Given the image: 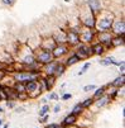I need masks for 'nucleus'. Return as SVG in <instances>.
Returning a JSON list of instances; mask_svg holds the SVG:
<instances>
[{"label":"nucleus","instance_id":"obj_1","mask_svg":"<svg viewBox=\"0 0 125 128\" xmlns=\"http://www.w3.org/2000/svg\"><path fill=\"white\" fill-rule=\"evenodd\" d=\"M113 19H110V18H104V19H101V20H99L97 23H95V26L97 27V29L99 30H101V32H104V30H108V29H110L111 28V26H113Z\"/></svg>","mask_w":125,"mask_h":128},{"label":"nucleus","instance_id":"obj_2","mask_svg":"<svg viewBox=\"0 0 125 128\" xmlns=\"http://www.w3.org/2000/svg\"><path fill=\"white\" fill-rule=\"evenodd\" d=\"M66 41L69 43V44H77L80 42V36H78V32L76 30H69L67 34H66Z\"/></svg>","mask_w":125,"mask_h":128},{"label":"nucleus","instance_id":"obj_3","mask_svg":"<svg viewBox=\"0 0 125 128\" xmlns=\"http://www.w3.org/2000/svg\"><path fill=\"white\" fill-rule=\"evenodd\" d=\"M111 40H113V37L110 36V33H109L108 30H104V32H101V33L99 34V41H100V43H105V44L110 46V44H111Z\"/></svg>","mask_w":125,"mask_h":128},{"label":"nucleus","instance_id":"obj_4","mask_svg":"<svg viewBox=\"0 0 125 128\" xmlns=\"http://www.w3.org/2000/svg\"><path fill=\"white\" fill-rule=\"evenodd\" d=\"M52 53L51 52H48L47 50L46 51H43V52H41L39 54H38V61L39 62H42V64H49L51 61H52Z\"/></svg>","mask_w":125,"mask_h":128},{"label":"nucleus","instance_id":"obj_5","mask_svg":"<svg viewBox=\"0 0 125 128\" xmlns=\"http://www.w3.org/2000/svg\"><path fill=\"white\" fill-rule=\"evenodd\" d=\"M113 29H114V32L115 33H118V34H124V30H125V23H124V20H115V22H113Z\"/></svg>","mask_w":125,"mask_h":128},{"label":"nucleus","instance_id":"obj_6","mask_svg":"<svg viewBox=\"0 0 125 128\" xmlns=\"http://www.w3.org/2000/svg\"><path fill=\"white\" fill-rule=\"evenodd\" d=\"M88 6H90V10L92 13H99L100 9H101V4H100V0H88L87 2Z\"/></svg>","mask_w":125,"mask_h":128},{"label":"nucleus","instance_id":"obj_7","mask_svg":"<svg viewBox=\"0 0 125 128\" xmlns=\"http://www.w3.org/2000/svg\"><path fill=\"white\" fill-rule=\"evenodd\" d=\"M15 79L18 81H20V82H23V81H30V80L35 79V75L30 74V72H27V74H16L15 75Z\"/></svg>","mask_w":125,"mask_h":128},{"label":"nucleus","instance_id":"obj_8","mask_svg":"<svg viewBox=\"0 0 125 128\" xmlns=\"http://www.w3.org/2000/svg\"><path fill=\"white\" fill-rule=\"evenodd\" d=\"M76 54H77L80 58H81V57H88L90 54H92V50L88 48V47H85V46H80L78 52H77Z\"/></svg>","mask_w":125,"mask_h":128},{"label":"nucleus","instance_id":"obj_9","mask_svg":"<svg viewBox=\"0 0 125 128\" xmlns=\"http://www.w3.org/2000/svg\"><path fill=\"white\" fill-rule=\"evenodd\" d=\"M52 51H53L52 56H55V57H60V56H62V54H64V53L67 52V47H66V46L60 44V46H56Z\"/></svg>","mask_w":125,"mask_h":128},{"label":"nucleus","instance_id":"obj_10","mask_svg":"<svg viewBox=\"0 0 125 128\" xmlns=\"http://www.w3.org/2000/svg\"><path fill=\"white\" fill-rule=\"evenodd\" d=\"M92 37H94V33H92V30H90V28L86 29V30L81 34V40H82V42H85V43L90 42V41L92 40Z\"/></svg>","mask_w":125,"mask_h":128},{"label":"nucleus","instance_id":"obj_11","mask_svg":"<svg viewBox=\"0 0 125 128\" xmlns=\"http://www.w3.org/2000/svg\"><path fill=\"white\" fill-rule=\"evenodd\" d=\"M82 23L87 27V28H94L95 27V19H94V16H86L82 19Z\"/></svg>","mask_w":125,"mask_h":128},{"label":"nucleus","instance_id":"obj_12","mask_svg":"<svg viewBox=\"0 0 125 128\" xmlns=\"http://www.w3.org/2000/svg\"><path fill=\"white\" fill-rule=\"evenodd\" d=\"M37 89H38V84L33 80L28 81V84L25 85V91H28V93H33V91H35Z\"/></svg>","mask_w":125,"mask_h":128},{"label":"nucleus","instance_id":"obj_13","mask_svg":"<svg viewBox=\"0 0 125 128\" xmlns=\"http://www.w3.org/2000/svg\"><path fill=\"white\" fill-rule=\"evenodd\" d=\"M92 53H95V54H101L102 52H104V46H102V43H96V44H94L92 46Z\"/></svg>","mask_w":125,"mask_h":128},{"label":"nucleus","instance_id":"obj_14","mask_svg":"<svg viewBox=\"0 0 125 128\" xmlns=\"http://www.w3.org/2000/svg\"><path fill=\"white\" fill-rule=\"evenodd\" d=\"M75 122H76V116H75V114H71V116L66 117L64 120H63L64 124H72V123H75Z\"/></svg>","mask_w":125,"mask_h":128},{"label":"nucleus","instance_id":"obj_15","mask_svg":"<svg viewBox=\"0 0 125 128\" xmlns=\"http://www.w3.org/2000/svg\"><path fill=\"white\" fill-rule=\"evenodd\" d=\"M77 61H80V57L77 56V54H73V56H71L68 60H67V65L69 66V65H73V64H76Z\"/></svg>","mask_w":125,"mask_h":128},{"label":"nucleus","instance_id":"obj_16","mask_svg":"<svg viewBox=\"0 0 125 128\" xmlns=\"http://www.w3.org/2000/svg\"><path fill=\"white\" fill-rule=\"evenodd\" d=\"M56 65L57 64H55V62H49V65H48V67H47V72H48V74H55V68H56Z\"/></svg>","mask_w":125,"mask_h":128},{"label":"nucleus","instance_id":"obj_17","mask_svg":"<svg viewBox=\"0 0 125 128\" xmlns=\"http://www.w3.org/2000/svg\"><path fill=\"white\" fill-rule=\"evenodd\" d=\"M63 71H64V66H63V65H61V66L56 65V68H55V74H56L57 76L62 75V74H63Z\"/></svg>","mask_w":125,"mask_h":128},{"label":"nucleus","instance_id":"obj_18","mask_svg":"<svg viewBox=\"0 0 125 128\" xmlns=\"http://www.w3.org/2000/svg\"><path fill=\"white\" fill-rule=\"evenodd\" d=\"M109 103V98L108 96H104V98H101V99H99V102H97V106H104V105H106Z\"/></svg>","mask_w":125,"mask_h":128},{"label":"nucleus","instance_id":"obj_19","mask_svg":"<svg viewBox=\"0 0 125 128\" xmlns=\"http://www.w3.org/2000/svg\"><path fill=\"white\" fill-rule=\"evenodd\" d=\"M123 43H124V41H123V34H121V37H119V38L111 40V44H113V46H120V44H123Z\"/></svg>","mask_w":125,"mask_h":128},{"label":"nucleus","instance_id":"obj_20","mask_svg":"<svg viewBox=\"0 0 125 128\" xmlns=\"http://www.w3.org/2000/svg\"><path fill=\"white\" fill-rule=\"evenodd\" d=\"M124 84V75H121L120 78H118L114 82H113V85H115V86H119V85H123Z\"/></svg>","mask_w":125,"mask_h":128},{"label":"nucleus","instance_id":"obj_21","mask_svg":"<svg viewBox=\"0 0 125 128\" xmlns=\"http://www.w3.org/2000/svg\"><path fill=\"white\" fill-rule=\"evenodd\" d=\"M113 61H114V58H105V60H101V61H100V65L108 66V65H111Z\"/></svg>","mask_w":125,"mask_h":128},{"label":"nucleus","instance_id":"obj_22","mask_svg":"<svg viewBox=\"0 0 125 128\" xmlns=\"http://www.w3.org/2000/svg\"><path fill=\"white\" fill-rule=\"evenodd\" d=\"M15 89H16V93H24V91H25V86L22 85V84H18L15 86Z\"/></svg>","mask_w":125,"mask_h":128},{"label":"nucleus","instance_id":"obj_23","mask_svg":"<svg viewBox=\"0 0 125 128\" xmlns=\"http://www.w3.org/2000/svg\"><path fill=\"white\" fill-rule=\"evenodd\" d=\"M81 109H82V105H80V104H78V105H76V106L73 108V110H72V114H75V116H76V114H78V113L81 112Z\"/></svg>","mask_w":125,"mask_h":128},{"label":"nucleus","instance_id":"obj_24","mask_svg":"<svg viewBox=\"0 0 125 128\" xmlns=\"http://www.w3.org/2000/svg\"><path fill=\"white\" fill-rule=\"evenodd\" d=\"M48 110H49V106H48V105H44V106L42 108V110L39 112V116H46Z\"/></svg>","mask_w":125,"mask_h":128},{"label":"nucleus","instance_id":"obj_25","mask_svg":"<svg viewBox=\"0 0 125 128\" xmlns=\"http://www.w3.org/2000/svg\"><path fill=\"white\" fill-rule=\"evenodd\" d=\"M24 62H25V64H33V62H34L33 56H27V57L24 58Z\"/></svg>","mask_w":125,"mask_h":128},{"label":"nucleus","instance_id":"obj_26","mask_svg":"<svg viewBox=\"0 0 125 128\" xmlns=\"http://www.w3.org/2000/svg\"><path fill=\"white\" fill-rule=\"evenodd\" d=\"M102 93H104V88H100L96 93H95V98H99L100 95H102Z\"/></svg>","mask_w":125,"mask_h":128},{"label":"nucleus","instance_id":"obj_27","mask_svg":"<svg viewBox=\"0 0 125 128\" xmlns=\"http://www.w3.org/2000/svg\"><path fill=\"white\" fill-rule=\"evenodd\" d=\"M4 5H13L14 4V0H1Z\"/></svg>","mask_w":125,"mask_h":128},{"label":"nucleus","instance_id":"obj_28","mask_svg":"<svg viewBox=\"0 0 125 128\" xmlns=\"http://www.w3.org/2000/svg\"><path fill=\"white\" fill-rule=\"evenodd\" d=\"M91 103H92V99H86L85 103L82 104V106H88V105H91Z\"/></svg>","mask_w":125,"mask_h":128},{"label":"nucleus","instance_id":"obj_29","mask_svg":"<svg viewBox=\"0 0 125 128\" xmlns=\"http://www.w3.org/2000/svg\"><path fill=\"white\" fill-rule=\"evenodd\" d=\"M94 89H95L94 85H88V86H85L83 90H85V91H90V90H94Z\"/></svg>","mask_w":125,"mask_h":128},{"label":"nucleus","instance_id":"obj_30","mask_svg":"<svg viewBox=\"0 0 125 128\" xmlns=\"http://www.w3.org/2000/svg\"><path fill=\"white\" fill-rule=\"evenodd\" d=\"M88 67H90V64H88V62H87V64H86V65L83 66V68H82V71H80V74H83V72H85V71H86V70H87Z\"/></svg>","mask_w":125,"mask_h":128},{"label":"nucleus","instance_id":"obj_31","mask_svg":"<svg viewBox=\"0 0 125 128\" xmlns=\"http://www.w3.org/2000/svg\"><path fill=\"white\" fill-rule=\"evenodd\" d=\"M62 99H63V100H67V99H71V94H64V95L62 96Z\"/></svg>","mask_w":125,"mask_h":128},{"label":"nucleus","instance_id":"obj_32","mask_svg":"<svg viewBox=\"0 0 125 128\" xmlns=\"http://www.w3.org/2000/svg\"><path fill=\"white\" fill-rule=\"evenodd\" d=\"M48 128H61V127H60L58 124H49Z\"/></svg>","mask_w":125,"mask_h":128},{"label":"nucleus","instance_id":"obj_33","mask_svg":"<svg viewBox=\"0 0 125 128\" xmlns=\"http://www.w3.org/2000/svg\"><path fill=\"white\" fill-rule=\"evenodd\" d=\"M49 99H58V96H57V94H51Z\"/></svg>","mask_w":125,"mask_h":128},{"label":"nucleus","instance_id":"obj_34","mask_svg":"<svg viewBox=\"0 0 125 128\" xmlns=\"http://www.w3.org/2000/svg\"><path fill=\"white\" fill-rule=\"evenodd\" d=\"M60 109H61V106H60V105H56V106H55V112H56V113H58Z\"/></svg>","mask_w":125,"mask_h":128},{"label":"nucleus","instance_id":"obj_35","mask_svg":"<svg viewBox=\"0 0 125 128\" xmlns=\"http://www.w3.org/2000/svg\"><path fill=\"white\" fill-rule=\"evenodd\" d=\"M120 70H121V72H124V62L121 64V68H120Z\"/></svg>","mask_w":125,"mask_h":128},{"label":"nucleus","instance_id":"obj_36","mask_svg":"<svg viewBox=\"0 0 125 128\" xmlns=\"http://www.w3.org/2000/svg\"><path fill=\"white\" fill-rule=\"evenodd\" d=\"M8 106H10V108H11V106H14V104H13V103H9V102H8Z\"/></svg>","mask_w":125,"mask_h":128},{"label":"nucleus","instance_id":"obj_37","mask_svg":"<svg viewBox=\"0 0 125 128\" xmlns=\"http://www.w3.org/2000/svg\"><path fill=\"white\" fill-rule=\"evenodd\" d=\"M3 124V120H0V126H1Z\"/></svg>","mask_w":125,"mask_h":128}]
</instances>
